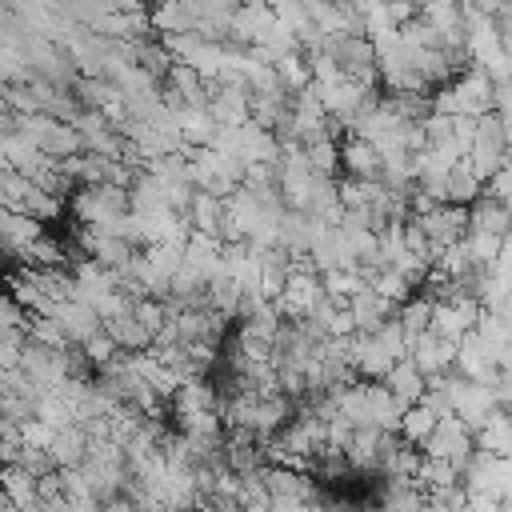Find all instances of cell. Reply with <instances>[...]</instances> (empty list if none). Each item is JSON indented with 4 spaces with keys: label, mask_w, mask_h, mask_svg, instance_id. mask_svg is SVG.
I'll use <instances>...</instances> for the list:
<instances>
[{
    "label": "cell",
    "mask_w": 512,
    "mask_h": 512,
    "mask_svg": "<svg viewBox=\"0 0 512 512\" xmlns=\"http://www.w3.org/2000/svg\"><path fill=\"white\" fill-rule=\"evenodd\" d=\"M472 452H476V436H472V428H468L464 420H456V416L440 420L436 432L424 440V456L448 460V464H456L460 472H464V464L472 460Z\"/></svg>",
    "instance_id": "1"
},
{
    "label": "cell",
    "mask_w": 512,
    "mask_h": 512,
    "mask_svg": "<svg viewBox=\"0 0 512 512\" xmlns=\"http://www.w3.org/2000/svg\"><path fill=\"white\" fill-rule=\"evenodd\" d=\"M448 88H452V96H456L460 116L480 120L484 112L496 108V84H492V76H488L484 68H464Z\"/></svg>",
    "instance_id": "2"
},
{
    "label": "cell",
    "mask_w": 512,
    "mask_h": 512,
    "mask_svg": "<svg viewBox=\"0 0 512 512\" xmlns=\"http://www.w3.org/2000/svg\"><path fill=\"white\" fill-rule=\"evenodd\" d=\"M408 360L432 380V376H444V372H452L456 368V340H448V336H440V332H420V336H412L408 340Z\"/></svg>",
    "instance_id": "3"
},
{
    "label": "cell",
    "mask_w": 512,
    "mask_h": 512,
    "mask_svg": "<svg viewBox=\"0 0 512 512\" xmlns=\"http://www.w3.org/2000/svg\"><path fill=\"white\" fill-rule=\"evenodd\" d=\"M412 220H420V228H424V236H428V244L436 252H444L448 244L464 240V232H468V208H460V204H436L432 212L412 216Z\"/></svg>",
    "instance_id": "4"
},
{
    "label": "cell",
    "mask_w": 512,
    "mask_h": 512,
    "mask_svg": "<svg viewBox=\"0 0 512 512\" xmlns=\"http://www.w3.org/2000/svg\"><path fill=\"white\" fill-rule=\"evenodd\" d=\"M456 372H460L464 380L488 384V388L500 380V364H496V356L488 352V344H484L476 332H468V336L456 344Z\"/></svg>",
    "instance_id": "5"
},
{
    "label": "cell",
    "mask_w": 512,
    "mask_h": 512,
    "mask_svg": "<svg viewBox=\"0 0 512 512\" xmlns=\"http://www.w3.org/2000/svg\"><path fill=\"white\" fill-rule=\"evenodd\" d=\"M468 228H480V232H492V236H512V212H508V204L504 200H496V196H480L476 204H468Z\"/></svg>",
    "instance_id": "6"
},
{
    "label": "cell",
    "mask_w": 512,
    "mask_h": 512,
    "mask_svg": "<svg viewBox=\"0 0 512 512\" xmlns=\"http://www.w3.org/2000/svg\"><path fill=\"white\" fill-rule=\"evenodd\" d=\"M384 384H388V392H392V396H396L404 408H412V404H420V400H424L428 376H424V372H420V368H416V364L404 356V360H400V364H396V368L384 376Z\"/></svg>",
    "instance_id": "7"
},
{
    "label": "cell",
    "mask_w": 512,
    "mask_h": 512,
    "mask_svg": "<svg viewBox=\"0 0 512 512\" xmlns=\"http://www.w3.org/2000/svg\"><path fill=\"white\" fill-rule=\"evenodd\" d=\"M476 448L488 452V456H512V412L496 408L484 420V428L476 432Z\"/></svg>",
    "instance_id": "8"
},
{
    "label": "cell",
    "mask_w": 512,
    "mask_h": 512,
    "mask_svg": "<svg viewBox=\"0 0 512 512\" xmlns=\"http://www.w3.org/2000/svg\"><path fill=\"white\" fill-rule=\"evenodd\" d=\"M484 180L476 176V168L468 164V156L464 160H456V168L448 172V204H460V208H468V204H476L480 196H484Z\"/></svg>",
    "instance_id": "9"
},
{
    "label": "cell",
    "mask_w": 512,
    "mask_h": 512,
    "mask_svg": "<svg viewBox=\"0 0 512 512\" xmlns=\"http://www.w3.org/2000/svg\"><path fill=\"white\" fill-rule=\"evenodd\" d=\"M436 412L428 408V404H412V408H404V416H400V440H408V444H416V448H424V440L436 432Z\"/></svg>",
    "instance_id": "10"
},
{
    "label": "cell",
    "mask_w": 512,
    "mask_h": 512,
    "mask_svg": "<svg viewBox=\"0 0 512 512\" xmlns=\"http://www.w3.org/2000/svg\"><path fill=\"white\" fill-rule=\"evenodd\" d=\"M464 248H468V256H472L476 268H492V264L500 260V252H504V236L468 228V232H464Z\"/></svg>",
    "instance_id": "11"
},
{
    "label": "cell",
    "mask_w": 512,
    "mask_h": 512,
    "mask_svg": "<svg viewBox=\"0 0 512 512\" xmlns=\"http://www.w3.org/2000/svg\"><path fill=\"white\" fill-rule=\"evenodd\" d=\"M416 484H424L428 492L456 488V484H460V468H456V464H448V460L424 456V460H420V472H416Z\"/></svg>",
    "instance_id": "12"
},
{
    "label": "cell",
    "mask_w": 512,
    "mask_h": 512,
    "mask_svg": "<svg viewBox=\"0 0 512 512\" xmlns=\"http://www.w3.org/2000/svg\"><path fill=\"white\" fill-rule=\"evenodd\" d=\"M484 192H488V196H496V200H504V204L512 200V156L500 164V172L488 180V188H484Z\"/></svg>",
    "instance_id": "13"
},
{
    "label": "cell",
    "mask_w": 512,
    "mask_h": 512,
    "mask_svg": "<svg viewBox=\"0 0 512 512\" xmlns=\"http://www.w3.org/2000/svg\"><path fill=\"white\" fill-rule=\"evenodd\" d=\"M496 496L500 500H512V456H500L496 460V480H492Z\"/></svg>",
    "instance_id": "14"
},
{
    "label": "cell",
    "mask_w": 512,
    "mask_h": 512,
    "mask_svg": "<svg viewBox=\"0 0 512 512\" xmlns=\"http://www.w3.org/2000/svg\"><path fill=\"white\" fill-rule=\"evenodd\" d=\"M496 32H500V48L512 56V4H504L496 12Z\"/></svg>",
    "instance_id": "15"
}]
</instances>
